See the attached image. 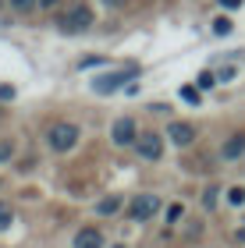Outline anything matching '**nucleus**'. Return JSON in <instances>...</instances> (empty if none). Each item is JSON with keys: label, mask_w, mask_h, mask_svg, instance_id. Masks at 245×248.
I'll list each match as a JSON object with an SVG mask.
<instances>
[{"label": "nucleus", "mask_w": 245, "mask_h": 248, "mask_svg": "<svg viewBox=\"0 0 245 248\" xmlns=\"http://www.w3.org/2000/svg\"><path fill=\"white\" fill-rule=\"evenodd\" d=\"M57 25H61L64 32H85L89 25H93V11H89L85 4H75V7H68V11L61 15Z\"/></svg>", "instance_id": "nucleus-2"}, {"label": "nucleus", "mask_w": 245, "mask_h": 248, "mask_svg": "<svg viewBox=\"0 0 245 248\" xmlns=\"http://www.w3.org/2000/svg\"><path fill=\"white\" fill-rule=\"evenodd\" d=\"M220 7H242V0H220Z\"/></svg>", "instance_id": "nucleus-20"}, {"label": "nucleus", "mask_w": 245, "mask_h": 248, "mask_svg": "<svg viewBox=\"0 0 245 248\" xmlns=\"http://www.w3.org/2000/svg\"><path fill=\"white\" fill-rule=\"evenodd\" d=\"M128 78H135V67H121V71H107V75H99V78H93V89H96L99 96H107V93H117V89L125 85Z\"/></svg>", "instance_id": "nucleus-3"}, {"label": "nucleus", "mask_w": 245, "mask_h": 248, "mask_svg": "<svg viewBox=\"0 0 245 248\" xmlns=\"http://www.w3.org/2000/svg\"><path fill=\"white\" fill-rule=\"evenodd\" d=\"M228 202L231 206H242L245 202V188H228Z\"/></svg>", "instance_id": "nucleus-13"}, {"label": "nucleus", "mask_w": 245, "mask_h": 248, "mask_svg": "<svg viewBox=\"0 0 245 248\" xmlns=\"http://www.w3.org/2000/svg\"><path fill=\"white\" fill-rule=\"evenodd\" d=\"M57 4H61V0H39V4H36V7H43V11H53V7H57Z\"/></svg>", "instance_id": "nucleus-19"}, {"label": "nucleus", "mask_w": 245, "mask_h": 248, "mask_svg": "<svg viewBox=\"0 0 245 248\" xmlns=\"http://www.w3.org/2000/svg\"><path fill=\"white\" fill-rule=\"evenodd\" d=\"M167 139H171L174 145H192V139H196V128L188 121H174L171 128H167Z\"/></svg>", "instance_id": "nucleus-6"}, {"label": "nucleus", "mask_w": 245, "mask_h": 248, "mask_svg": "<svg viewBox=\"0 0 245 248\" xmlns=\"http://www.w3.org/2000/svg\"><path fill=\"white\" fill-rule=\"evenodd\" d=\"M181 99H185V103H199V89L185 85V89H181Z\"/></svg>", "instance_id": "nucleus-15"}, {"label": "nucleus", "mask_w": 245, "mask_h": 248, "mask_svg": "<svg viewBox=\"0 0 245 248\" xmlns=\"http://www.w3.org/2000/svg\"><path fill=\"white\" fill-rule=\"evenodd\" d=\"M217 85V75L213 71H203V75H199V89H213Z\"/></svg>", "instance_id": "nucleus-14"}, {"label": "nucleus", "mask_w": 245, "mask_h": 248, "mask_svg": "<svg viewBox=\"0 0 245 248\" xmlns=\"http://www.w3.org/2000/svg\"><path fill=\"white\" fill-rule=\"evenodd\" d=\"M79 139H82V131H79V124H71V121H57V124L47 131V142H50L53 153L75 149V145H79Z\"/></svg>", "instance_id": "nucleus-1"}, {"label": "nucleus", "mask_w": 245, "mask_h": 248, "mask_svg": "<svg viewBox=\"0 0 245 248\" xmlns=\"http://www.w3.org/2000/svg\"><path fill=\"white\" fill-rule=\"evenodd\" d=\"M110 139H114L117 145H131V142L139 139V135H135V121H131V117H121V121L114 124V135H110Z\"/></svg>", "instance_id": "nucleus-7"}, {"label": "nucleus", "mask_w": 245, "mask_h": 248, "mask_svg": "<svg viewBox=\"0 0 245 248\" xmlns=\"http://www.w3.org/2000/svg\"><path fill=\"white\" fill-rule=\"evenodd\" d=\"M220 153H224V160H238V156L245 153V131H235L224 142V149H220Z\"/></svg>", "instance_id": "nucleus-9"}, {"label": "nucleus", "mask_w": 245, "mask_h": 248, "mask_svg": "<svg viewBox=\"0 0 245 248\" xmlns=\"http://www.w3.org/2000/svg\"><path fill=\"white\" fill-rule=\"evenodd\" d=\"M117 209H121V195H110V199H103V202L96 206V213H99V217H114Z\"/></svg>", "instance_id": "nucleus-10"}, {"label": "nucleus", "mask_w": 245, "mask_h": 248, "mask_svg": "<svg viewBox=\"0 0 245 248\" xmlns=\"http://www.w3.org/2000/svg\"><path fill=\"white\" fill-rule=\"evenodd\" d=\"M203 202H206V206H217V188H210V191H206V199H203Z\"/></svg>", "instance_id": "nucleus-18"}, {"label": "nucleus", "mask_w": 245, "mask_h": 248, "mask_svg": "<svg viewBox=\"0 0 245 248\" xmlns=\"http://www.w3.org/2000/svg\"><path fill=\"white\" fill-rule=\"evenodd\" d=\"M11 153H15V145H11V142L4 139V142H0V163H4V160H11Z\"/></svg>", "instance_id": "nucleus-16"}, {"label": "nucleus", "mask_w": 245, "mask_h": 248, "mask_svg": "<svg viewBox=\"0 0 245 248\" xmlns=\"http://www.w3.org/2000/svg\"><path fill=\"white\" fill-rule=\"evenodd\" d=\"M157 209H160V199L157 195H135V199H131V206H128V217L142 223V220L157 217Z\"/></svg>", "instance_id": "nucleus-4"}, {"label": "nucleus", "mask_w": 245, "mask_h": 248, "mask_svg": "<svg viewBox=\"0 0 245 248\" xmlns=\"http://www.w3.org/2000/svg\"><path fill=\"white\" fill-rule=\"evenodd\" d=\"M11 4H15L18 11H29V7H36V4H39V0H11Z\"/></svg>", "instance_id": "nucleus-17"}, {"label": "nucleus", "mask_w": 245, "mask_h": 248, "mask_svg": "<svg viewBox=\"0 0 245 248\" xmlns=\"http://www.w3.org/2000/svg\"><path fill=\"white\" fill-rule=\"evenodd\" d=\"M11 220H15V209H11L7 202H0V231H7Z\"/></svg>", "instance_id": "nucleus-11"}, {"label": "nucleus", "mask_w": 245, "mask_h": 248, "mask_svg": "<svg viewBox=\"0 0 245 248\" xmlns=\"http://www.w3.org/2000/svg\"><path fill=\"white\" fill-rule=\"evenodd\" d=\"M75 248H103V234L96 227H85V231L75 234Z\"/></svg>", "instance_id": "nucleus-8"}, {"label": "nucleus", "mask_w": 245, "mask_h": 248, "mask_svg": "<svg viewBox=\"0 0 245 248\" xmlns=\"http://www.w3.org/2000/svg\"><path fill=\"white\" fill-rule=\"evenodd\" d=\"M213 32H217V36H228V32H231V18L220 15V18L213 21Z\"/></svg>", "instance_id": "nucleus-12"}, {"label": "nucleus", "mask_w": 245, "mask_h": 248, "mask_svg": "<svg viewBox=\"0 0 245 248\" xmlns=\"http://www.w3.org/2000/svg\"><path fill=\"white\" fill-rule=\"evenodd\" d=\"M135 149H139L142 160H160L163 139H160V135H153V131H146V135H139V139H135Z\"/></svg>", "instance_id": "nucleus-5"}]
</instances>
